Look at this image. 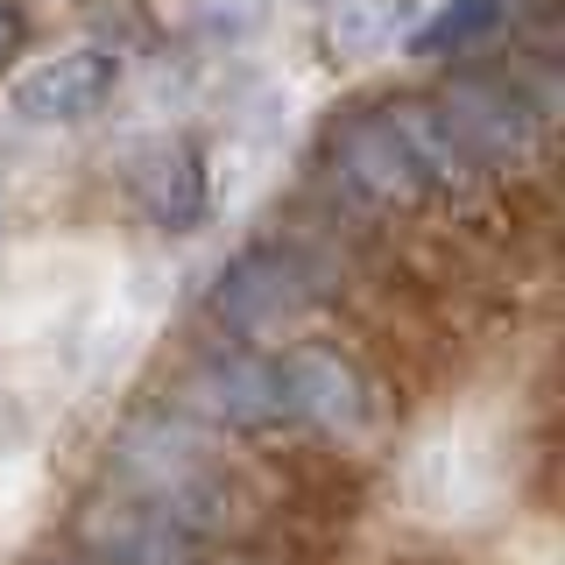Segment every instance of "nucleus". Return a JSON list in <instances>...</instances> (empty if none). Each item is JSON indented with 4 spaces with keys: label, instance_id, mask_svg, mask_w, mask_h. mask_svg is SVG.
Returning <instances> with one entry per match:
<instances>
[{
    "label": "nucleus",
    "instance_id": "2",
    "mask_svg": "<svg viewBox=\"0 0 565 565\" xmlns=\"http://www.w3.org/2000/svg\"><path fill=\"white\" fill-rule=\"evenodd\" d=\"M114 473H120V502L177 523L184 537H199L205 523H220V502H226L220 473H212L205 452L191 446L184 431H170V424H135L114 452Z\"/></svg>",
    "mask_w": 565,
    "mask_h": 565
},
{
    "label": "nucleus",
    "instance_id": "10",
    "mask_svg": "<svg viewBox=\"0 0 565 565\" xmlns=\"http://www.w3.org/2000/svg\"><path fill=\"white\" fill-rule=\"evenodd\" d=\"M509 22V0H446V8L417 14L411 29V57H459V50L488 43Z\"/></svg>",
    "mask_w": 565,
    "mask_h": 565
},
{
    "label": "nucleus",
    "instance_id": "11",
    "mask_svg": "<svg viewBox=\"0 0 565 565\" xmlns=\"http://www.w3.org/2000/svg\"><path fill=\"white\" fill-rule=\"evenodd\" d=\"M417 29V0H340L332 14V50L340 57H375L396 35Z\"/></svg>",
    "mask_w": 565,
    "mask_h": 565
},
{
    "label": "nucleus",
    "instance_id": "12",
    "mask_svg": "<svg viewBox=\"0 0 565 565\" xmlns=\"http://www.w3.org/2000/svg\"><path fill=\"white\" fill-rule=\"evenodd\" d=\"M22 43H29V14L14 8V0H0V64H8Z\"/></svg>",
    "mask_w": 565,
    "mask_h": 565
},
{
    "label": "nucleus",
    "instance_id": "14",
    "mask_svg": "<svg viewBox=\"0 0 565 565\" xmlns=\"http://www.w3.org/2000/svg\"><path fill=\"white\" fill-rule=\"evenodd\" d=\"M64 565H85V558H64Z\"/></svg>",
    "mask_w": 565,
    "mask_h": 565
},
{
    "label": "nucleus",
    "instance_id": "5",
    "mask_svg": "<svg viewBox=\"0 0 565 565\" xmlns=\"http://www.w3.org/2000/svg\"><path fill=\"white\" fill-rule=\"evenodd\" d=\"M431 114H438V128L452 135V149L467 156V170H488V163L523 156L530 128H537L530 99L516 93V85H502V78H459Z\"/></svg>",
    "mask_w": 565,
    "mask_h": 565
},
{
    "label": "nucleus",
    "instance_id": "6",
    "mask_svg": "<svg viewBox=\"0 0 565 565\" xmlns=\"http://www.w3.org/2000/svg\"><path fill=\"white\" fill-rule=\"evenodd\" d=\"M184 411L226 431H269L282 424V388H276V353H212L184 375Z\"/></svg>",
    "mask_w": 565,
    "mask_h": 565
},
{
    "label": "nucleus",
    "instance_id": "9",
    "mask_svg": "<svg viewBox=\"0 0 565 565\" xmlns=\"http://www.w3.org/2000/svg\"><path fill=\"white\" fill-rule=\"evenodd\" d=\"M78 544H85V565H199L184 530L149 516V509H135V502L85 509Z\"/></svg>",
    "mask_w": 565,
    "mask_h": 565
},
{
    "label": "nucleus",
    "instance_id": "1",
    "mask_svg": "<svg viewBox=\"0 0 565 565\" xmlns=\"http://www.w3.org/2000/svg\"><path fill=\"white\" fill-rule=\"evenodd\" d=\"M332 163H340V184L361 191L367 205H411L424 191L467 177V156L452 149V135L438 128V114L424 99H396V106L361 114L340 135Z\"/></svg>",
    "mask_w": 565,
    "mask_h": 565
},
{
    "label": "nucleus",
    "instance_id": "8",
    "mask_svg": "<svg viewBox=\"0 0 565 565\" xmlns=\"http://www.w3.org/2000/svg\"><path fill=\"white\" fill-rule=\"evenodd\" d=\"M128 184H135V205L149 212L163 234H191V226L205 220V156H199L191 135L149 141V149L135 156Z\"/></svg>",
    "mask_w": 565,
    "mask_h": 565
},
{
    "label": "nucleus",
    "instance_id": "4",
    "mask_svg": "<svg viewBox=\"0 0 565 565\" xmlns=\"http://www.w3.org/2000/svg\"><path fill=\"white\" fill-rule=\"evenodd\" d=\"M120 85V57L99 43H78V50H57V57L29 64L22 78H14L8 106L35 128H78V120H93L106 99H114Z\"/></svg>",
    "mask_w": 565,
    "mask_h": 565
},
{
    "label": "nucleus",
    "instance_id": "3",
    "mask_svg": "<svg viewBox=\"0 0 565 565\" xmlns=\"http://www.w3.org/2000/svg\"><path fill=\"white\" fill-rule=\"evenodd\" d=\"M318 290H326V269H318L305 247L262 241V247H247V255H234L220 269L205 311H212V326H226L234 340H262V332L290 326L305 305H318Z\"/></svg>",
    "mask_w": 565,
    "mask_h": 565
},
{
    "label": "nucleus",
    "instance_id": "7",
    "mask_svg": "<svg viewBox=\"0 0 565 565\" xmlns=\"http://www.w3.org/2000/svg\"><path fill=\"white\" fill-rule=\"evenodd\" d=\"M276 388H282V424H326V431H353L367 417V382L353 375L332 347H290L276 353Z\"/></svg>",
    "mask_w": 565,
    "mask_h": 565
},
{
    "label": "nucleus",
    "instance_id": "13",
    "mask_svg": "<svg viewBox=\"0 0 565 565\" xmlns=\"http://www.w3.org/2000/svg\"><path fill=\"white\" fill-rule=\"evenodd\" d=\"M311 8H332V0H311Z\"/></svg>",
    "mask_w": 565,
    "mask_h": 565
}]
</instances>
